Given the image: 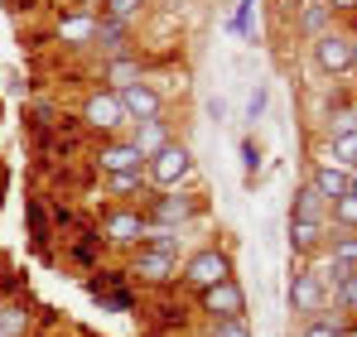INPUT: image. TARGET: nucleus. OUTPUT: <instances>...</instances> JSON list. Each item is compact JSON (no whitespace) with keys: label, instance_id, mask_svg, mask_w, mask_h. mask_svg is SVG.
<instances>
[{"label":"nucleus","instance_id":"obj_26","mask_svg":"<svg viewBox=\"0 0 357 337\" xmlns=\"http://www.w3.org/2000/svg\"><path fill=\"white\" fill-rule=\"evenodd\" d=\"M324 256H333V260H343V265H353V270H357V231H333V226H328V246H324Z\"/></svg>","mask_w":357,"mask_h":337},{"label":"nucleus","instance_id":"obj_12","mask_svg":"<svg viewBox=\"0 0 357 337\" xmlns=\"http://www.w3.org/2000/svg\"><path fill=\"white\" fill-rule=\"evenodd\" d=\"M92 49H102V58L130 54V19H116V15H97V39H92Z\"/></svg>","mask_w":357,"mask_h":337},{"label":"nucleus","instance_id":"obj_11","mask_svg":"<svg viewBox=\"0 0 357 337\" xmlns=\"http://www.w3.org/2000/svg\"><path fill=\"white\" fill-rule=\"evenodd\" d=\"M126 116H130V125H140V120H155V116H165V92L155 87V82H130V87H121L116 92Z\"/></svg>","mask_w":357,"mask_h":337},{"label":"nucleus","instance_id":"obj_33","mask_svg":"<svg viewBox=\"0 0 357 337\" xmlns=\"http://www.w3.org/2000/svg\"><path fill=\"white\" fill-rule=\"evenodd\" d=\"M145 10V0H102V15H116V19H135Z\"/></svg>","mask_w":357,"mask_h":337},{"label":"nucleus","instance_id":"obj_37","mask_svg":"<svg viewBox=\"0 0 357 337\" xmlns=\"http://www.w3.org/2000/svg\"><path fill=\"white\" fill-rule=\"evenodd\" d=\"M353 72H357V39H353Z\"/></svg>","mask_w":357,"mask_h":337},{"label":"nucleus","instance_id":"obj_21","mask_svg":"<svg viewBox=\"0 0 357 337\" xmlns=\"http://www.w3.org/2000/svg\"><path fill=\"white\" fill-rule=\"evenodd\" d=\"M97 15L102 10H77V15H68V19H59V44H92L97 39Z\"/></svg>","mask_w":357,"mask_h":337},{"label":"nucleus","instance_id":"obj_24","mask_svg":"<svg viewBox=\"0 0 357 337\" xmlns=\"http://www.w3.org/2000/svg\"><path fill=\"white\" fill-rule=\"evenodd\" d=\"M29 308L20 304V299H5L0 304V337H29Z\"/></svg>","mask_w":357,"mask_h":337},{"label":"nucleus","instance_id":"obj_36","mask_svg":"<svg viewBox=\"0 0 357 337\" xmlns=\"http://www.w3.org/2000/svg\"><path fill=\"white\" fill-rule=\"evenodd\" d=\"M333 15H357V0H324Z\"/></svg>","mask_w":357,"mask_h":337},{"label":"nucleus","instance_id":"obj_2","mask_svg":"<svg viewBox=\"0 0 357 337\" xmlns=\"http://www.w3.org/2000/svg\"><path fill=\"white\" fill-rule=\"evenodd\" d=\"M203 207L208 203L198 193H188V188H150L140 198L145 222H155V226H188L193 217H203Z\"/></svg>","mask_w":357,"mask_h":337},{"label":"nucleus","instance_id":"obj_38","mask_svg":"<svg viewBox=\"0 0 357 337\" xmlns=\"http://www.w3.org/2000/svg\"><path fill=\"white\" fill-rule=\"evenodd\" d=\"M353 193H357V168H353Z\"/></svg>","mask_w":357,"mask_h":337},{"label":"nucleus","instance_id":"obj_8","mask_svg":"<svg viewBox=\"0 0 357 337\" xmlns=\"http://www.w3.org/2000/svg\"><path fill=\"white\" fill-rule=\"evenodd\" d=\"M126 275H135L140 284H150V289H169V284H178V256L140 246V251H130V270Z\"/></svg>","mask_w":357,"mask_h":337},{"label":"nucleus","instance_id":"obj_5","mask_svg":"<svg viewBox=\"0 0 357 337\" xmlns=\"http://www.w3.org/2000/svg\"><path fill=\"white\" fill-rule=\"evenodd\" d=\"M193 150L174 140V145H165L155 159H145V178H150V188H188L193 183Z\"/></svg>","mask_w":357,"mask_h":337},{"label":"nucleus","instance_id":"obj_3","mask_svg":"<svg viewBox=\"0 0 357 337\" xmlns=\"http://www.w3.org/2000/svg\"><path fill=\"white\" fill-rule=\"evenodd\" d=\"M77 125L102 135V140H116L121 130H130V116H126V107H121V97L112 87H92L77 107Z\"/></svg>","mask_w":357,"mask_h":337},{"label":"nucleus","instance_id":"obj_35","mask_svg":"<svg viewBox=\"0 0 357 337\" xmlns=\"http://www.w3.org/2000/svg\"><path fill=\"white\" fill-rule=\"evenodd\" d=\"M241 168H246V183H256V173H261V150H256V140H241Z\"/></svg>","mask_w":357,"mask_h":337},{"label":"nucleus","instance_id":"obj_32","mask_svg":"<svg viewBox=\"0 0 357 337\" xmlns=\"http://www.w3.org/2000/svg\"><path fill=\"white\" fill-rule=\"evenodd\" d=\"M328 299H333V308H343V313H357V275H353L348 284H338Z\"/></svg>","mask_w":357,"mask_h":337},{"label":"nucleus","instance_id":"obj_10","mask_svg":"<svg viewBox=\"0 0 357 337\" xmlns=\"http://www.w3.org/2000/svg\"><path fill=\"white\" fill-rule=\"evenodd\" d=\"M92 168L107 178V173H135V168H145V155L126 140V135H116V140H102L97 150H92Z\"/></svg>","mask_w":357,"mask_h":337},{"label":"nucleus","instance_id":"obj_7","mask_svg":"<svg viewBox=\"0 0 357 337\" xmlns=\"http://www.w3.org/2000/svg\"><path fill=\"white\" fill-rule=\"evenodd\" d=\"M328 308V284L314 270V260H299L295 275H290V313L295 318H314Z\"/></svg>","mask_w":357,"mask_h":337},{"label":"nucleus","instance_id":"obj_29","mask_svg":"<svg viewBox=\"0 0 357 337\" xmlns=\"http://www.w3.org/2000/svg\"><path fill=\"white\" fill-rule=\"evenodd\" d=\"M203 337H256L246 318H208L203 323Z\"/></svg>","mask_w":357,"mask_h":337},{"label":"nucleus","instance_id":"obj_13","mask_svg":"<svg viewBox=\"0 0 357 337\" xmlns=\"http://www.w3.org/2000/svg\"><path fill=\"white\" fill-rule=\"evenodd\" d=\"M309 183L328 198V207H333L338 198H348V193H353V173H348V168H338V164H324V159H314V164H309Z\"/></svg>","mask_w":357,"mask_h":337},{"label":"nucleus","instance_id":"obj_22","mask_svg":"<svg viewBox=\"0 0 357 337\" xmlns=\"http://www.w3.org/2000/svg\"><path fill=\"white\" fill-rule=\"evenodd\" d=\"M319 159L324 164H338L353 173L357 168V135H324V145H319Z\"/></svg>","mask_w":357,"mask_h":337},{"label":"nucleus","instance_id":"obj_4","mask_svg":"<svg viewBox=\"0 0 357 337\" xmlns=\"http://www.w3.org/2000/svg\"><path fill=\"white\" fill-rule=\"evenodd\" d=\"M145 212L140 207H130V203H112V207H102V217H97V236H102V246H112V251H140V241H145Z\"/></svg>","mask_w":357,"mask_h":337},{"label":"nucleus","instance_id":"obj_6","mask_svg":"<svg viewBox=\"0 0 357 337\" xmlns=\"http://www.w3.org/2000/svg\"><path fill=\"white\" fill-rule=\"evenodd\" d=\"M353 39L357 34H348V29H328V34L309 39L314 68H319L324 77H348V72H353Z\"/></svg>","mask_w":357,"mask_h":337},{"label":"nucleus","instance_id":"obj_14","mask_svg":"<svg viewBox=\"0 0 357 337\" xmlns=\"http://www.w3.org/2000/svg\"><path fill=\"white\" fill-rule=\"evenodd\" d=\"M324 246H328V222H299V217H290V251H295V260H314Z\"/></svg>","mask_w":357,"mask_h":337},{"label":"nucleus","instance_id":"obj_19","mask_svg":"<svg viewBox=\"0 0 357 337\" xmlns=\"http://www.w3.org/2000/svg\"><path fill=\"white\" fill-rule=\"evenodd\" d=\"M145 77V63L135 54H121V58H102V82L121 92V87H130V82H140Z\"/></svg>","mask_w":357,"mask_h":337},{"label":"nucleus","instance_id":"obj_1","mask_svg":"<svg viewBox=\"0 0 357 337\" xmlns=\"http://www.w3.org/2000/svg\"><path fill=\"white\" fill-rule=\"evenodd\" d=\"M237 275V265H232V251L227 246H198V251H188L183 260H178V284L188 289V294H203V289H213V284L232 280Z\"/></svg>","mask_w":357,"mask_h":337},{"label":"nucleus","instance_id":"obj_17","mask_svg":"<svg viewBox=\"0 0 357 337\" xmlns=\"http://www.w3.org/2000/svg\"><path fill=\"white\" fill-rule=\"evenodd\" d=\"M295 29L304 39H319L328 29H338V15L324 5V0H299V15H295Z\"/></svg>","mask_w":357,"mask_h":337},{"label":"nucleus","instance_id":"obj_23","mask_svg":"<svg viewBox=\"0 0 357 337\" xmlns=\"http://www.w3.org/2000/svg\"><path fill=\"white\" fill-rule=\"evenodd\" d=\"M150 193V178H145V168H135V173H107V198H116V203H130V198H145Z\"/></svg>","mask_w":357,"mask_h":337},{"label":"nucleus","instance_id":"obj_9","mask_svg":"<svg viewBox=\"0 0 357 337\" xmlns=\"http://www.w3.org/2000/svg\"><path fill=\"white\" fill-rule=\"evenodd\" d=\"M193 299H198L203 318H246V289H241L237 275L213 284V289H203V294H193Z\"/></svg>","mask_w":357,"mask_h":337},{"label":"nucleus","instance_id":"obj_25","mask_svg":"<svg viewBox=\"0 0 357 337\" xmlns=\"http://www.w3.org/2000/svg\"><path fill=\"white\" fill-rule=\"evenodd\" d=\"M140 246H150V251H165V256H183V226H145V241Z\"/></svg>","mask_w":357,"mask_h":337},{"label":"nucleus","instance_id":"obj_20","mask_svg":"<svg viewBox=\"0 0 357 337\" xmlns=\"http://www.w3.org/2000/svg\"><path fill=\"white\" fill-rule=\"evenodd\" d=\"M290 217H299V222H328V198L304 178L295 188V203H290Z\"/></svg>","mask_w":357,"mask_h":337},{"label":"nucleus","instance_id":"obj_31","mask_svg":"<svg viewBox=\"0 0 357 337\" xmlns=\"http://www.w3.org/2000/svg\"><path fill=\"white\" fill-rule=\"evenodd\" d=\"M256 5H261V0H241L237 10H232V34L251 39V15H256Z\"/></svg>","mask_w":357,"mask_h":337},{"label":"nucleus","instance_id":"obj_27","mask_svg":"<svg viewBox=\"0 0 357 337\" xmlns=\"http://www.w3.org/2000/svg\"><path fill=\"white\" fill-rule=\"evenodd\" d=\"M24 217H29V236H34V246H49V241H54V231H49V212H44L39 198L24 203Z\"/></svg>","mask_w":357,"mask_h":337},{"label":"nucleus","instance_id":"obj_34","mask_svg":"<svg viewBox=\"0 0 357 337\" xmlns=\"http://www.w3.org/2000/svg\"><path fill=\"white\" fill-rule=\"evenodd\" d=\"M266 107H271V87H266V82H256V92H251V102H246V120H261Z\"/></svg>","mask_w":357,"mask_h":337},{"label":"nucleus","instance_id":"obj_39","mask_svg":"<svg viewBox=\"0 0 357 337\" xmlns=\"http://www.w3.org/2000/svg\"><path fill=\"white\" fill-rule=\"evenodd\" d=\"M353 77H357V72H353ZM353 97H357V82H353Z\"/></svg>","mask_w":357,"mask_h":337},{"label":"nucleus","instance_id":"obj_18","mask_svg":"<svg viewBox=\"0 0 357 337\" xmlns=\"http://www.w3.org/2000/svg\"><path fill=\"white\" fill-rule=\"evenodd\" d=\"M324 135H357V97L333 92V102L324 111Z\"/></svg>","mask_w":357,"mask_h":337},{"label":"nucleus","instance_id":"obj_30","mask_svg":"<svg viewBox=\"0 0 357 337\" xmlns=\"http://www.w3.org/2000/svg\"><path fill=\"white\" fill-rule=\"evenodd\" d=\"M97 304H102V313H130L135 308V294L130 289H102V294H92Z\"/></svg>","mask_w":357,"mask_h":337},{"label":"nucleus","instance_id":"obj_40","mask_svg":"<svg viewBox=\"0 0 357 337\" xmlns=\"http://www.w3.org/2000/svg\"><path fill=\"white\" fill-rule=\"evenodd\" d=\"M353 337H357V333H353Z\"/></svg>","mask_w":357,"mask_h":337},{"label":"nucleus","instance_id":"obj_16","mask_svg":"<svg viewBox=\"0 0 357 337\" xmlns=\"http://www.w3.org/2000/svg\"><path fill=\"white\" fill-rule=\"evenodd\" d=\"M145 159H155L165 145H174V135H169V120L165 116H155V120H140V125H130V135H126Z\"/></svg>","mask_w":357,"mask_h":337},{"label":"nucleus","instance_id":"obj_28","mask_svg":"<svg viewBox=\"0 0 357 337\" xmlns=\"http://www.w3.org/2000/svg\"><path fill=\"white\" fill-rule=\"evenodd\" d=\"M328 226H333V231H357V193L338 198V203L328 207Z\"/></svg>","mask_w":357,"mask_h":337},{"label":"nucleus","instance_id":"obj_15","mask_svg":"<svg viewBox=\"0 0 357 337\" xmlns=\"http://www.w3.org/2000/svg\"><path fill=\"white\" fill-rule=\"evenodd\" d=\"M357 323L353 313H343V308H324V313H314V318H304V328H299V337H353Z\"/></svg>","mask_w":357,"mask_h":337}]
</instances>
